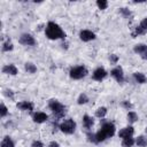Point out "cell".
I'll use <instances>...</instances> for the list:
<instances>
[{
    "label": "cell",
    "mask_w": 147,
    "mask_h": 147,
    "mask_svg": "<svg viewBox=\"0 0 147 147\" xmlns=\"http://www.w3.org/2000/svg\"><path fill=\"white\" fill-rule=\"evenodd\" d=\"M45 34L49 40H59L65 38V32L55 22H48L45 28Z\"/></svg>",
    "instance_id": "1"
},
{
    "label": "cell",
    "mask_w": 147,
    "mask_h": 147,
    "mask_svg": "<svg viewBox=\"0 0 147 147\" xmlns=\"http://www.w3.org/2000/svg\"><path fill=\"white\" fill-rule=\"evenodd\" d=\"M116 127L114 125V123L111 122H103L101 125V129L95 133V139H96V144L105 141L107 138H111L115 134Z\"/></svg>",
    "instance_id": "2"
},
{
    "label": "cell",
    "mask_w": 147,
    "mask_h": 147,
    "mask_svg": "<svg viewBox=\"0 0 147 147\" xmlns=\"http://www.w3.org/2000/svg\"><path fill=\"white\" fill-rule=\"evenodd\" d=\"M48 108L51 109V111L56 121L63 118L65 115V106L55 99H52L48 101Z\"/></svg>",
    "instance_id": "3"
},
{
    "label": "cell",
    "mask_w": 147,
    "mask_h": 147,
    "mask_svg": "<svg viewBox=\"0 0 147 147\" xmlns=\"http://www.w3.org/2000/svg\"><path fill=\"white\" fill-rule=\"evenodd\" d=\"M87 74H88V70H87V68L84 67V65L74 67V68H71L70 71H69L70 78H71V79H76V80L84 78L85 76H87Z\"/></svg>",
    "instance_id": "4"
},
{
    "label": "cell",
    "mask_w": 147,
    "mask_h": 147,
    "mask_svg": "<svg viewBox=\"0 0 147 147\" xmlns=\"http://www.w3.org/2000/svg\"><path fill=\"white\" fill-rule=\"evenodd\" d=\"M76 126H77V124H76V122H75L72 118H67V119H64V121L60 124L59 129H60L61 132H63L64 134H72V133L76 131Z\"/></svg>",
    "instance_id": "5"
},
{
    "label": "cell",
    "mask_w": 147,
    "mask_h": 147,
    "mask_svg": "<svg viewBox=\"0 0 147 147\" xmlns=\"http://www.w3.org/2000/svg\"><path fill=\"white\" fill-rule=\"evenodd\" d=\"M18 41H20V44H22L24 46H34L37 44L34 37L30 33H22L18 38Z\"/></svg>",
    "instance_id": "6"
},
{
    "label": "cell",
    "mask_w": 147,
    "mask_h": 147,
    "mask_svg": "<svg viewBox=\"0 0 147 147\" xmlns=\"http://www.w3.org/2000/svg\"><path fill=\"white\" fill-rule=\"evenodd\" d=\"M110 75H111V77L117 82V83H119V84H122V83H124V71H123V69H122V67H115L111 71H110Z\"/></svg>",
    "instance_id": "7"
},
{
    "label": "cell",
    "mask_w": 147,
    "mask_h": 147,
    "mask_svg": "<svg viewBox=\"0 0 147 147\" xmlns=\"http://www.w3.org/2000/svg\"><path fill=\"white\" fill-rule=\"evenodd\" d=\"M95 38H96V34L91 30H80V32H79V39L82 41L88 42V41L94 40Z\"/></svg>",
    "instance_id": "8"
},
{
    "label": "cell",
    "mask_w": 147,
    "mask_h": 147,
    "mask_svg": "<svg viewBox=\"0 0 147 147\" xmlns=\"http://www.w3.org/2000/svg\"><path fill=\"white\" fill-rule=\"evenodd\" d=\"M107 75H108L107 70H106L105 68H102V67H99V68H96V69L93 71L92 78H93L94 80H96V82H101V80H103V79L107 77Z\"/></svg>",
    "instance_id": "9"
},
{
    "label": "cell",
    "mask_w": 147,
    "mask_h": 147,
    "mask_svg": "<svg viewBox=\"0 0 147 147\" xmlns=\"http://www.w3.org/2000/svg\"><path fill=\"white\" fill-rule=\"evenodd\" d=\"M133 52L139 54L142 60H147V45L146 44H137V45H134Z\"/></svg>",
    "instance_id": "10"
},
{
    "label": "cell",
    "mask_w": 147,
    "mask_h": 147,
    "mask_svg": "<svg viewBox=\"0 0 147 147\" xmlns=\"http://www.w3.org/2000/svg\"><path fill=\"white\" fill-rule=\"evenodd\" d=\"M16 108L20 109V110H23V111H28V113H31L33 110V103L31 101H20L16 103Z\"/></svg>",
    "instance_id": "11"
},
{
    "label": "cell",
    "mask_w": 147,
    "mask_h": 147,
    "mask_svg": "<svg viewBox=\"0 0 147 147\" xmlns=\"http://www.w3.org/2000/svg\"><path fill=\"white\" fill-rule=\"evenodd\" d=\"M1 71H2V74H5V75H9V76H16V75L18 74V70H17L16 65L13 64V63L3 65L2 69H1Z\"/></svg>",
    "instance_id": "12"
},
{
    "label": "cell",
    "mask_w": 147,
    "mask_h": 147,
    "mask_svg": "<svg viewBox=\"0 0 147 147\" xmlns=\"http://www.w3.org/2000/svg\"><path fill=\"white\" fill-rule=\"evenodd\" d=\"M32 119L34 123L37 124H41V123H45L47 119H48V115L44 111H37L32 115Z\"/></svg>",
    "instance_id": "13"
},
{
    "label": "cell",
    "mask_w": 147,
    "mask_h": 147,
    "mask_svg": "<svg viewBox=\"0 0 147 147\" xmlns=\"http://www.w3.org/2000/svg\"><path fill=\"white\" fill-rule=\"evenodd\" d=\"M133 133H134V129H133V126L129 125V126H125V127H123V129L119 130V132H118V137L122 138V139H124V138H127V137H132Z\"/></svg>",
    "instance_id": "14"
},
{
    "label": "cell",
    "mask_w": 147,
    "mask_h": 147,
    "mask_svg": "<svg viewBox=\"0 0 147 147\" xmlns=\"http://www.w3.org/2000/svg\"><path fill=\"white\" fill-rule=\"evenodd\" d=\"M94 124V119L93 117H91L90 115H84L83 116V126L87 130H90Z\"/></svg>",
    "instance_id": "15"
},
{
    "label": "cell",
    "mask_w": 147,
    "mask_h": 147,
    "mask_svg": "<svg viewBox=\"0 0 147 147\" xmlns=\"http://www.w3.org/2000/svg\"><path fill=\"white\" fill-rule=\"evenodd\" d=\"M133 78H134V80H136L138 84H145V83L147 82V77H146L142 72H140V71L133 72Z\"/></svg>",
    "instance_id": "16"
},
{
    "label": "cell",
    "mask_w": 147,
    "mask_h": 147,
    "mask_svg": "<svg viewBox=\"0 0 147 147\" xmlns=\"http://www.w3.org/2000/svg\"><path fill=\"white\" fill-rule=\"evenodd\" d=\"M0 147H15V144H14L13 139H11L9 136H6V137H3L2 140H1Z\"/></svg>",
    "instance_id": "17"
},
{
    "label": "cell",
    "mask_w": 147,
    "mask_h": 147,
    "mask_svg": "<svg viewBox=\"0 0 147 147\" xmlns=\"http://www.w3.org/2000/svg\"><path fill=\"white\" fill-rule=\"evenodd\" d=\"M126 119H127V122H129L130 124H133V123H136V122L139 119V117H138V115H137L136 111L131 110V111L127 113V115H126Z\"/></svg>",
    "instance_id": "18"
},
{
    "label": "cell",
    "mask_w": 147,
    "mask_h": 147,
    "mask_svg": "<svg viewBox=\"0 0 147 147\" xmlns=\"http://www.w3.org/2000/svg\"><path fill=\"white\" fill-rule=\"evenodd\" d=\"M136 144V139L133 137H127L122 139V147H132Z\"/></svg>",
    "instance_id": "19"
},
{
    "label": "cell",
    "mask_w": 147,
    "mask_h": 147,
    "mask_svg": "<svg viewBox=\"0 0 147 147\" xmlns=\"http://www.w3.org/2000/svg\"><path fill=\"white\" fill-rule=\"evenodd\" d=\"M24 69L28 74H36L37 72V67L32 62H26L24 64Z\"/></svg>",
    "instance_id": "20"
},
{
    "label": "cell",
    "mask_w": 147,
    "mask_h": 147,
    "mask_svg": "<svg viewBox=\"0 0 147 147\" xmlns=\"http://www.w3.org/2000/svg\"><path fill=\"white\" fill-rule=\"evenodd\" d=\"M136 145L138 147H147V138L145 136H138L136 139Z\"/></svg>",
    "instance_id": "21"
},
{
    "label": "cell",
    "mask_w": 147,
    "mask_h": 147,
    "mask_svg": "<svg viewBox=\"0 0 147 147\" xmlns=\"http://www.w3.org/2000/svg\"><path fill=\"white\" fill-rule=\"evenodd\" d=\"M2 52H11L13 49H14V45H13V42H11V40L10 39H8V40H6L3 44H2Z\"/></svg>",
    "instance_id": "22"
},
{
    "label": "cell",
    "mask_w": 147,
    "mask_h": 147,
    "mask_svg": "<svg viewBox=\"0 0 147 147\" xmlns=\"http://www.w3.org/2000/svg\"><path fill=\"white\" fill-rule=\"evenodd\" d=\"M145 33H146V30L141 25H138V26L134 28V30H133V32L131 34H132L133 38H136L137 36H141V34H145Z\"/></svg>",
    "instance_id": "23"
},
{
    "label": "cell",
    "mask_w": 147,
    "mask_h": 147,
    "mask_svg": "<svg viewBox=\"0 0 147 147\" xmlns=\"http://www.w3.org/2000/svg\"><path fill=\"white\" fill-rule=\"evenodd\" d=\"M107 113H108V110H107L106 107H99V108L95 110V116H96L98 118H103V117L107 115Z\"/></svg>",
    "instance_id": "24"
},
{
    "label": "cell",
    "mask_w": 147,
    "mask_h": 147,
    "mask_svg": "<svg viewBox=\"0 0 147 147\" xmlns=\"http://www.w3.org/2000/svg\"><path fill=\"white\" fill-rule=\"evenodd\" d=\"M119 14L124 17V18H130V17H132V13H131V10L129 9V8H125V7H122V8H119Z\"/></svg>",
    "instance_id": "25"
},
{
    "label": "cell",
    "mask_w": 147,
    "mask_h": 147,
    "mask_svg": "<svg viewBox=\"0 0 147 147\" xmlns=\"http://www.w3.org/2000/svg\"><path fill=\"white\" fill-rule=\"evenodd\" d=\"M88 101H90V99H88V96H87L86 93H80L79 96H78V99H77V103L78 105H85Z\"/></svg>",
    "instance_id": "26"
},
{
    "label": "cell",
    "mask_w": 147,
    "mask_h": 147,
    "mask_svg": "<svg viewBox=\"0 0 147 147\" xmlns=\"http://www.w3.org/2000/svg\"><path fill=\"white\" fill-rule=\"evenodd\" d=\"M96 6L99 9L105 10L108 7V1L107 0H96Z\"/></svg>",
    "instance_id": "27"
},
{
    "label": "cell",
    "mask_w": 147,
    "mask_h": 147,
    "mask_svg": "<svg viewBox=\"0 0 147 147\" xmlns=\"http://www.w3.org/2000/svg\"><path fill=\"white\" fill-rule=\"evenodd\" d=\"M3 95L7 96V98H9L10 100H14V99H15V93H14V91L10 90V88H5V90H3Z\"/></svg>",
    "instance_id": "28"
},
{
    "label": "cell",
    "mask_w": 147,
    "mask_h": 147,
    "mask_svg": "<svg viewBox=\"0 0 147 147\" xmlns=\"http://www.w3.org/2000/svg\"><path fill=\"white\" fill-rule=\"evenodd\" d=\"M121 105H122V107H123V108H125V109H127V110H132V109H133V107H134V106H133V103H132L131 101H129V100H123Z\"/></svg>",
    "instance_id": "29"
},
{
    "label": "cell",
    "mask_w": 147,
    "mask_h": 147,
    "mask_svg": "<svg viewBox=\"0 0 147 147\" xmlns=\"http://www.w3.org/2000/svg\"><path fill=\"white\" fill-rule=\"evenodd\" d=\"M7 115H8V108L6 107L5 103H1V105H0V117L3 118V117H6Z\"/></svg>",
    "instance_id": "30"
},
{
    "label": "cell",
    "mask_w": 147,
    "mask_h": 147,
    "mask_svg": "<svg viewBox=\"0 0 147 147\" xmlns=\"http://www.w3.org/2000/svg\"><path fill=\"white\" fill-rule=\"evenodd\" d=\"M86 137H87V140L92 144H96V139H95V133H92V132H87L86 133Z\"/></svg>",
    "instance_id": "31"
},
{
    "label": "cell",
    "mask_w": 147,
    "mask_h": 147,
    "mask_svg": "<svg viewBox=\"0 0 147 147\" xmlns=\"http://www.w3.org/2000/svg\"><path fill=\"white\" fill-rule=\"evenodd\" d=\"M118 60H119L118 55H116V54H110V55H109V61H110V63L116 64V63L118 62Z\"/></svg>",
    "instance_id": "32"
},
{
    "label": "cell",
    "mask_w": 147,
    "mask_h": 147,
    "mask_svg": "<svg viewBox=\"0 0 147 147\" xmlns=\"http://www.w3.org/2000/svg\"><path fill=\"white\" fill-rule=\"evenodd\" d=\"M31 147H44V144L40 140H34V141H32Z\"/></svg>",
    "instance_id": "33"
},
{
    "label": "cell",
    "mask_w": 147,
    "mask_h": 147,
    "mask_svg": "<svg viewBox=\"0 0 147 147\" xmlns=\"http://www.w3.org/2000/svg\"><path fill=\"white\" fill-rule=\"evenodd\" d=\"M48 147H61V145H60L57 141L53 140V141H51V142L48 144Z\"/></svg>",
    "instance_id": "34"
},
{
    "label": "cell",
    "mask_w": 147,
    "mask_h": 147,
    "mask_svg": "<svg viewBox=\"0 0 147 147\" xmlns=\"http://www.w3.org/2000/svg\"><path fill=\"white\" fill-rule=\"evenodd\" d=\"M139 25H141V26H142L145 30H147V17H145V18H144V20L140 22V24H139Z\"/></svg>",
    "instance_id": "35"
},
{
    "label": "cell",
    "mask_w": 147,
    "mask_h": 147,
    "mask_svg": "<svg viewBox=\"0 0 147 147\" xmlns=\"http://www.w3.org/2000/svg\"><path fill=\"white\" fill-rule=\"evenodd\" d=\"M145 132H146V134H147V126H146V129H145Z\"/></svg>",
    "instance_id": "36"
}]
</instances>
